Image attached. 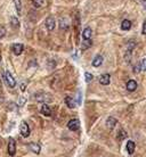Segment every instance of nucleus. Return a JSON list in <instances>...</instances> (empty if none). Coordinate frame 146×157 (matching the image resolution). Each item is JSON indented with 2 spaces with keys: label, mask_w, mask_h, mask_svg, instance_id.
I'll list each match as a JSON object with an SVG mask.
<instances>
[{
  "label": "nucleus",
  "mask_w": 146,
  "mask_h": 157,
  "mask_svg": "<svg viewBox=\"0 0 146 157\" xmlns=\"http://www.w3.org/2000/svg\"><path fill=\"white\" fill-rule=\"evenodd\" d=\"M136 89H137V82H136L135 80L128 81V83H127V90L130 91V92H133V91H135Z\"/></svg>",
  "instance_id": "nucleus-8"
},
{
  "label": "nucleus",
  "mask_w": 146,
  "mask_h": 157,
  "mask_svg": "<svg viewBox=\"0 0 146 157\" xmlns=\"http://www.w3.org/2000/svg\"><path fill=\"white\" fill-rule=\"evenodd\" d=\"M41 114H42V115H45V116H50V115H52V109H50V107H49L47 104L42 105Z\"/></svg>",
  "instance_id": "nucleus-9"
},
{
  "label": "nucleus",
  "mask_w": 146,
  "mask_h": 157,
  "mask_svg": "<svg viewBox=\"0 0 146 157\" xmlns=\"http://www.w3.org/2000/svg\"><path fill=\"white\" fill-rule=\"evenodd\" d=\"M21 134L24 138H28L30 136V126L26 122H22L21 123Z\"/></svg>",
  "instance_id": "nucleus-4"
},
{
  "label": "nucleus",
  "mask_w": 146,
  "mask_h": 157,
  "mask_svg": "<svg viewBox=\"0 0 146 157\" xmlns=\"http://www.w3.org/2000/svg\"><path fill=\"white\" fill-rule=\"evenodd\" d=\"M65 103H66L69 108H74L75 107V101H74V99L72 97H66L65 98Z\"/></svg>",
  "instance_id": "nucleus-15"
},
{
  "label": "nucleus",
  "mask_w": 146,
  "mask_h": 157,
  "mask_svg": "<svg viewBox=\"0 0 146 157\" xmlns=\"http://www.w3.org/2000/svg\"><path fill=\"white\" fill-rule=\"evenodd\" d=\"M121 29L123 31H129L131 29V22L129 20H125V21L121 23Z\"/></svg>",
  "instance_id": "nucleus-13"
},
{
  "label": "nucleus",
  "mask_w": 146,
  "mask_h": 157,
  "mask_svg": "<svg viewBox=\"0 0 146 157\" xmlns=\"http://www.w3.org/2000/svg\"><path fill=\"white\" fill-rule=\"evenodd\" d=\"M102 63H103V56L97 55L94 58V61H93V66H94V67H98V66L102 65Z\"/></svg>",
  "instance_id": "nucleus-12"
},
{
  "label": "nucleus",
  "mask_w": 146,
  "mask_h": 157,
  "mask_svg": "<svg viewBox=\"0 0 146 157\" xmlns=\"http://www.w3.org/2000/svg\"><path fill=\"white\" fill-rule=\"evenodd\" d=\"M110 74H103L99 76V83L103 84V85H107L110 84Z\"/></svg>",
  "instance_id": "nucleus-7"
},
{
  "label": "nucleus",
  "mask_w": 146,
  "mask_h": 157,
  "mask_svg": "<svg viewBox=\"0 0 146 157\" xmlns=\"http://www.w3.org/2000/svg\"><path fill=\"white\" fill-rule=\"evenodd\" d=\"M142 33L146 35V22H144V24H143V30H142Z\"/></svg>",
  "instance_id": "nucleus-25"
},
{
  "label": "nucleus",
  "mask_w": 146,
  "mask_h": 157,
  "mask_svg": "<svg viewBox=\"0 0 146 157\" xmlns=\"http://www.w3.org/2000/svg\"><path fill=\"white\" fill-rule=\"evenodd\" d=\"M115 125H116V120H115L114 117H108L107 121H106V126L110 130H112V129H114Z\"/></svg>",
  "instance_id": "nucleus-11"
},
{
  "label": "nucleus",
  "mask_w": 146,
  "mask_h": 157,
  "mask_svg": "<svg viewBox=\"0 0 146 157\" xmlns=\"http://www.w3.org/2000/svg\"><path fill=\"white\" fill-rule=\"evenodd\" d=\"M91 33H93V31H91L90 27H86L82 32V38L84 40H90L91 39Z\"/></svg>",
  "instance_id": "nucleus-10"
},
{
  "label": "nucleus",
  "mask_w": 146,
  "mask_h": 157,
  "mask_svg": "<svg viewBox=\"0 0 146 157\" xmlns=\"http://www.w3.org/2000/svg\"><path fill=\"white\" fill-rule=\"evenodd\" d=\"M30 149H31L33 153L39 154L41 148H40V145H38V144H34V142H33V144H31V145H30Z\"/></svg>",
  "instance_id": "nucleus-17"
},
{
  "label": "nucleus",
  "mask_w": 146,
  "mask_h": 157,
  "mask_svg": "<svg viewBox=\"0 0 146 157\" xmlns=\"http://www.w3.org/2000/svg\"><path fill=\"white\" fill-rule=\"evenodd\" d=\"M5 34H6V29H5L4 26H0V39L4 38Z\"/></svg>",
  "instance_id": "nucleus-23"
},
{
  "label": "nucleus",
  "mask_w": 146,
  "mask_h": 157,
  "mask_svg": "<svg viewBox=\"0 0 146 157\" xmlns=\"http://www.w3.org/2000/svg\"><path fill=\"white\" fill-rule=\"evenodd\" d=\"M60 27H61V30H65V31L69 29V24H67L66 20L61 18V21H60Z\"/></svg>",
  "instance_id": "nucleus-18"
},
{
  "label": "nucleus",
  "mask_w": 146,
  "mask_h": 157,
  "mask_svg": "<svg viewBox=\"0 0 146 157\" xmlns=\"http://www.w3.org/2000/svg\"><path fill=\"white\" fill-rule=\"evenodd\" d=\"M143 6H144V8H145L146 11V0H143Z\"/></svg>",
  "instance_id": "nucleus-26"
},
{
  "label": "nucleus",
  "mask_w": 146,
  "mask_h": 157,
  "mask_svg": "<svg viewBox=\"0 0 146 157\" xmlns=\"http://www.w3.org/2000/svg\"><path fill=\"white\" fill-rule=\"evenodd\" d=\"M15 2V7H16V11L18 13V15H21L22 13V1L21 0H14Z\"/></svg>",
  "instance_id": "nucleus-19"
},
{
  "label": "nucleus",
  "mask_w": 146,
  "mask_h": 157,
  "mask_svg": "<svg viewBox=\"0 0 146 157\" xmlns=\"http://www.w3.org/2000/svg\"><path fill=\"white\" fill-rule=\"evenodd\" d=\"M90 46H91V41H90V40H84V41L82 42V44H81V49L84 50V49H87V48L90 47Z\"/></svg>",
  "instance_id": "nucleus-21"
},
{
  "label": "nucleus",
  "mask_w": 146,
  "mask_h": 157,
  "mask_svg": "<svg viewBox=\"0 0 146 157\" xmlns=\"http://www.w3.org/2000/svg\"><path fill=\"white\" fill-rule=\"evenodd\" d=\"M4 77H5V81H6V83L8 84L9 88H15L16 87V81H15V79L13 77V75L9 72H5Z\"/></svg>",
  "instance_id": "nucleus-1"
},
{
  "label": "nucleus",
  "mask_w": 146,
  "mask_h": 157,
  "mask_svg": "<svg viewBox=\"0 0 146 157\" xmlns=\"http://www.w3.org/2000/svg\"><path fill=\"white\" fill-rule=\"evenodd\" d=\"M8 154L9 156H14L16 154V142L13 138H9V141H8Z\"/></svg>",
  "instance_id": "nucleus-3"
},
{
  "label": "nucleus",
  "mask_w": 146,
  "mask_h": 157,
  "mask_svg": "<svg viewBox=\"0 0 146 157\" xmlns=\"http://www.w3.org/2000/svg\"><path fill=\"white\" fill-rule=\"evenodd\" d=\"M140 66H142V70L146 72V58H144V59L142 61V63H140Z\"/></svg>",
  "instance_id": "nucleus-24"
},
{
  "label": "nucleus",
  "mask_w": 146,
  "mask_h": 157,
  "mask_svg": "<svg viewBox=\"0 0 146 157\" xmlns=\"http://www.w3.org/2000/svg\"><path fill=\"white\" fill-rule=\"evenodd\" d=\"M32 5L34 8H41L45 5V0H32Z\"/></svg>",
  "instance_id": "nucleus-16"
},
{
  "label": "nucleus",
  "mask_w": 146,
  "mask_h": 157,
  "mask_svg": "<svg viewBox=\"0 0 146 157\" xmlns=\"http://www.w3.org/2000/svg\"><path fill=\"white\" fill-rule=\"evenodd\" d=\"M46 27L48 29V31H54V29H55V25H56V21H55V18H52V17H48L47 20H46Z\"/></svg>",
  "instance_id": "nucleus-5"
},
{
  "label": "nucleus",
  "mask_w": 146,
  "mask_h": 157,
  "mask_svg": "<svg viewBox=\"0 0 146 157\" xmlns=\"http://www.w3.org/2000/svg\"><path fill=\"white\" fill-rule=\"evenodd\" d=\"M84 77H86V82L87 83H89V82H91L93 81V79H94V76H93V74H90V73H87L84 74Z\"/></svg>",
  "instance_id": "nucleus-22"
},
{
  "label": "nucleus",
  "mask_w": 146,
  "mask_h": 157,
  "mask_svg": "<svg viewBox=\"0 0 146 157\" xmlns=\"http://www.w3.org/2000/svg\"><path fill=\"white\" fill-rule=\"evenodd\" d=\"M11 26H13V27H15V29L20 26V22H18V20H17V18H15V17H11Z\"/></svg>",
  "instance_id": "nucleus-20"
},
{
  "label": "nucleus",
  "mask_w": 146,
  "mask_h": 157,
  "mask_svg": "<svg viewBox=\"0 0 146 157\" xmlns=\"http://www.w3.org/2000/svg\"><path fill=\"white\" fill-rule=\"evenodd\" d=\"M67 127H69L71 131H77V130H79V127H80V121H79L78 118H73L71 121H69Z\"/></svg>",
  "instance_id": "nucleus-2"
},
{
  "label": "nucleus",
  "mask_w": 146,
  "mask_h": 157,
  "mask_svg": "<svg viewBox=\"0 0 146 157\" xmlns=\"http://www.w3.org/2000/svg\"><path fill=\"white\" fill-rule=\"evenodd\" d=\"M0 62H1V56H0Z\"/></svg>",
  "instance_id": "nucleus-27"
},
{
  "label": "nucleus",
  "mask_w": 146,
  "mask_h": 157,
  "mask_svg": "<svg viewBox=\"0 0 146 157\" xmlns=\"http://www.w3.org/2000/svg\"><path fill=\"white\" fill-rule=\"evenodd\" d=\"M11 50L16 56H20L23 52V44L22 43H14L13 47H11Z\"/></svg>",
  "instance_id": "nucleus-6"
},
{
  "label": "nucleus",
  "mask_w": 146,
  "mask_h": 157,
  "mask_svg": "<svg viewBox=\"0 0 146 157\" xmlns=\"http://www.w3.org/2000/svg\"><path fill=\"white\" fill-rule=\"evenodd\" d=\"M135 147H136V145H135V142L134 141H128L127 142V150H128V153L131 155V154H134V151H135Z\"/></svg>",
  "instance_id": "nucleus-14"
}]
</instances>
